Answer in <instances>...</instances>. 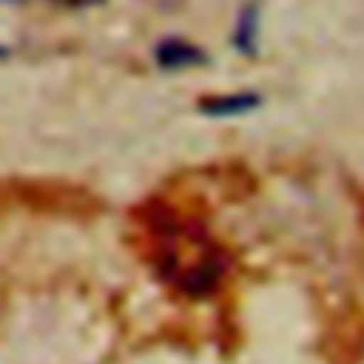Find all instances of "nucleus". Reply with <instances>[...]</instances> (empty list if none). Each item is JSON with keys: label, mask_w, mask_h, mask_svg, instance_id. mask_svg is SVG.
<instances>
[{"label": "nucleus", "mask_w": 364, "mask_h": 364, "mask_svg": "<svg viewBox=\"0 0 364 364\" xmlns=\"http://www.w3.org/2000/svg\"><path fill=\"white\" fill-rule=\"evenodd\" d=\"M145 228L154 236L156 273L182 296L205 299L219 290L230 270L228 253L208 230L162 205L145 208Z\"/></svg>", "instance_id": "f257e3e1"}, {"label": "nucleus", "mask_w": 364, "mask_h": 364, "mask_svg": "<svg viewBox=\"0 0 364 364\" xmlns=\"http://www.w3.org/2000/svg\"><path fill=\"white\" fill-rule=\"evenodd\" d=\"M154 60L162 71H182V68H196V65H205L208 63V54L185 40V37H165L154 46Z\"/></svg>", "instance_id": "f03ea898"}, {"label": "nucleus", "mask_w": 364, "mask_h": 364, "mask_svg": "<svg viewBox=\"0 0 364 364\" xmlns=\"http://www.w3.org/2000/svg\"><path fill=\"white\" fill-rule=\"evenodd\" d=\"M262 105V97L256 91H236V94H210L199 100V111L205 117H239Z\"/></svg>", "instance_id": "7ed1b4c3"}, {"label": "nucleus", "mask_w": 364, "mask_h": 364, "mask_svg": "<svg viewBox=\"0 0 364 364\" xmlns=\"http://www.w3.org/2000/svg\"><path fill=\"white\" fill-rule=\"evenodd\" d=\"M233 46L236 51L253 57L256 54V46H259V6L256 3H247L239 17H236V28H233Z\"/></svg>", "instance_id": "20e7f679"}, {"label": "nucleus", "mask_w": 364, "mask_h": 364, "mask_svg": "<svg viewBox=\"0 0 364 364\" xmlns=\"http://www.w3.org/2000/svg\"><path fill=\"white\" fill-rule=\"evenodd\" d=\"M6 57H9V48H6L3 43H0V60H6Z\"/></svg>", "instance_id": "39448f33"}]
</instances>
